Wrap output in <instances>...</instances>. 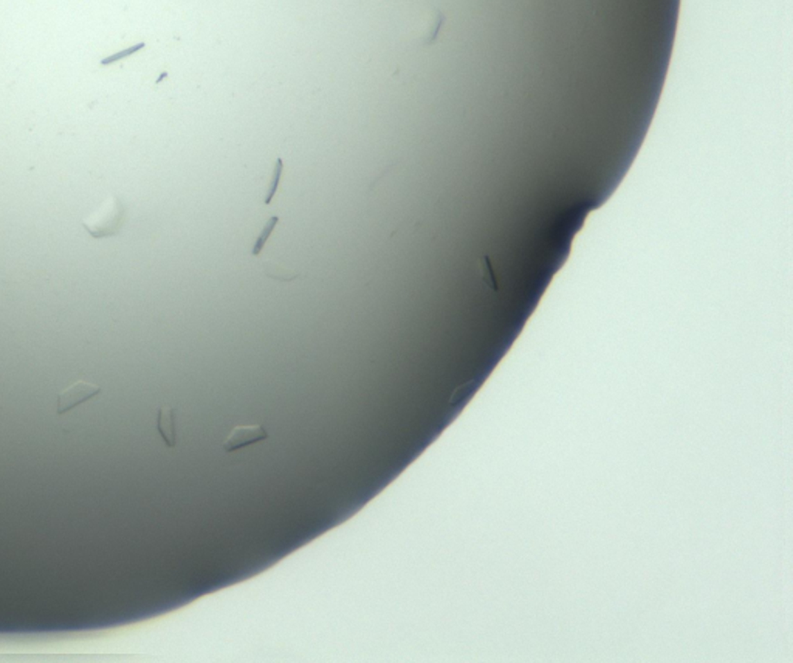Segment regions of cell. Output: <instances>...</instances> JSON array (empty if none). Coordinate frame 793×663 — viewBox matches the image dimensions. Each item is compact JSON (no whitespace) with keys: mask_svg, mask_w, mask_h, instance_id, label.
I'll use <instances>...</instances> for the list:
<instances>
[{"mask_svg":"<svg viewBox=\"0 0 793 663\" xmlns=\"http://www.w3.org/2000/svg\"><path fill=\"white\" fill-rule=\"evenodd\" d=\"M278 223H279V217H278V216H271V217L268 218V221L265 222L264 228H262V231H261V234L257 236L256 242H255V247H253V250H251V255H253V256H259V255H261V251L264 250L266 241H268V239H270V236H271V233H273V230L276 228Z\"/></svg>","mask_w":793,"mask_h":663,"instance_id":"cell-6","label":"cell"},{"mask_svg":"<svg viewBox=\"0 0 793 663\" xmlns=\"http://www.w3.org/2000/svg\"><path fill=\"white\" fill-rule=\"evenodd\" d=\"M157 428L158 433L162 434L163 440L169 448H174L177 443L176 437V422H174V409L171 406H162L157 415Z\"/></svg>","mask_w":793,"mask_h":663,"instance_id":"cell-4","label":"cell"},{"mask_svg":"<svg viewBox=\"0 0 793 663\" xmlns=\"http://www.w3.org/2000/svg\"><path fill=\"white\" fill-rule=\"evenodd\" d=\"M99 393H101V389H99V386H96V384H92L83 380L73 383L70 388H67L59 394L56 413L65 414L67 411H70L78 406V404L90 400L92 397H95Z\"/></svg>","mask_w":793,"mask_h":663,"instance_id":"cell-2","label":"cell"},{"mask_svg":"<svg viewBox=\"0 0 793 663\" xmlns=\"http://www.w3.org/2000/svg\"><path fill=\"white\" fill-rule=\"evenodd\" d=\"M124 216V207L117 196H110L92 216L83 221L84 228L95 239L118 233Z\"/></svg>","mask_w":793,"mask_h":663,"instance_id":"cell-1","label":"cell"},{"mask_svg":"<svg viewBox=\"0 0 793 663\" xmlns=\"http://www.w3.org/2000/svg\"><path fill=\"white\" fill-rule=\"evenodd\" d=\"M264 271H265L266 276L271 277V279L282 281V282L295 281L296 277H299V273H293V271L287 270L285 267H281V265H276L273 262H264Z\"/></svg>","mask_w":793,"mask_h":663,"instance_id":"cell-5","label":"cell"},{"mask_svg":"<svg viewBox=\"0 0 793 663\" xmlns=\"http://www.w3.org/2000/svg\"><path fill=\"white\" fill-rule=\"evenodd\" d=\"M282 172H284V162H282V158H276L275 168H273V175H271L270 188H268V192H266V197L264 198V203H265V205H270L273 198H275L276 192H278V188H279V183H281Z\"/></svg>","mask_w":793,"mask_h":663,"instance_id":"cell-7","label":"cell"},{"mask_svg":"<svg viewBox=\"0 0 793 663\" xmlns=\"http://www.w3.org/2000/svg\"><path fill=\"white\" fill-rule=\"evenodd\" d=\"M144 47H146V44H144V42H139V44H137V45H133V47H130V49H126V50H123V51L115 53V55H110V56H108V58H104L103 61H101V65H110V64L119 62V61H121V59H126V58L132 56L133 53L143 50Z\"/></svg>","mask_w":793,"mask_h":663,"instance_id":"cell-8","label":"cell"},{"mask_svg":"<svg viewBox=\"0 0 793 663\" xmlns=\"http://www.w3.org/2000/svg\"><path fill=\"white\" fill-rule=\"evenodd\" d=\"M268 439V433L262 425H244L232 428L231 433L226 436V439L222 442V448L226 453L231 451L241 449L251 443L261 442Z\"/></svg>","mask_w":793,"mask_h":663,"instance_id":"cell-3","label":"cell"}]
</instances>
